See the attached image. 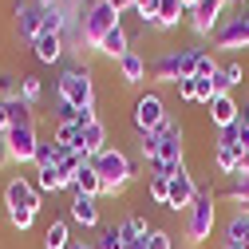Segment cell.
<instances>
[{"label":"cell","mask_w":249,"mask_h":249,"mask_svg":"<svg viewBox=\"0 0 249 249\" xmlns=\"http://www.w3.org/2000/svg\"><path fill=\"white\" fill-rule=\"evenodd\" d=\"M79 150L87 154V159H95V154L107 150V123H103V119L91 123V127H83V142H79Z\"/></svg>","instance_id":"ac0fdd59"},{"label":"cell","mask_w":249,"mask_h":249,"mask_svg":"<svg viewBox=\"0 0 249 249\" xmlns=\"http://www.w3.org/2000/svg\"><path fill=\"white\" fill-rule=\"evenodd\" d=\"M241 79H245V64L230 59V64H222V71L213 75V87H217V91H233V87H237Z\"/></svg>","instance_id":"603a6c76"},{"label":"cell","mask_w":249,"mask_h":249,"mask_svg":"<svg viewBox=\"0 0 249 249\" xmlns=\"http://www.w3.org/2000/svg\"><path fill=\"white\" fill-rule=\"evenodd\" d=\"M135 12L142 20V28H154V16H159V0H135Z\"/></svg>","instance_id":"4dcf8cb0"},{"label":"cell","mask_w":249,"mask_h":249,"mask_svg":"<svg viewBox=\"0 0 249 249\" xmlns=\"http://www.w3.org/2000/svg\"><path fill=\"white\" fill-rule=\"evenodd\" d=\"M222 20H226V0H202L194 12H186V24H190V32L202 36V40L213 36L217 28H222Z\"/></svg>","instance_id":"9c48e42d"},{"label":"cell","mask_w":249,"mask_h":249,"mask_svg":"<svg viewBox=\"0 0 249 249\" xmlns=\"http://www.w3.org/2000/svg\"><path fill=\"white\" fill-rule=\"evenodd\" d=\"M44 249H71V226H68V217H55V222L44 230Z\"/></svg>","instance_id":"44dd1931"},{"label":"cell","mask_w":249,"mask_h":249,"mask_svg":"<svg viewBox=\"0 0 249 249\" xmlns=\"http://www.w3.org/2000/svg\"><path fill=\"white\" fill-rule=\"evenodd\" d=\"M146 190H150V198L159 202V206H166V190H170V178H162V174H150Z\"/></svg>","instance_id":"f1b7e54d"},{"label":"cell","mask_w":249,"mask_h":249,"mask_svg":"<svg viewBox=\"0 0 249 249\" xmlns=\"http://www.w3.org/2000/svg\"><path fill=\"white\" fill-rule=\"evenodd\" d=\"M44 12L48 8H40L36 0H24V4H16V32H20V40H40V32H44Z\"/></svg>","instance_id":"4fadbf2b"},{"label":"cell","mask_w":249,"mask_h":249,"mask_svg":"<svg viewBox=\"0 0 249 249\" xmlns=\"http://www.w3.org/2000/svg\"><path fill=\"white\" fill-rule=\"evenodd\" d=\"M198 55L202 48H166L159 59H150V79L154 83H182L198 75Z\"/></svg>","instance_id":"7a4b0ae2"},{"label":"cell","mask_w":249,"mask_h":249,"mask_svg":"<svg viewBox=\"0 0 249 249\" xmlns=\"http://www.w3.org/2000/svg\"><path fill=\"white\" fill-rule=\"evenodd\" d=\"M40 178H36V190L40 194H55V190H64V178H59V170L55 166H44V170H36Z\"/></svg>","instance_id":"484cf974"},{"label":"cell","mask_w":249,"mask_h":249,"mask_svg":"<svg viewBox=\"0 0 249 249\" xmlns=\"http://www.w3.org/2000/svg\"><path fill=\"white\" fill-rule=\"evenodd\" d=\"M107 4H111V12L123 20V12H131V8H135V0H107Z\"/></svg>","instance_id":"8d00e7d4"},{"label":"cell","mask_w":249,"mask_h":249,"mask_svg":"<svg viewBox=\"0 0 249 249\" xmlns=\"http://www.w3.org/2000/svg\"><path fill=\"white\" fill-rule=\"evenodd\" d=\"M226 249H237V245H226Z\"/></svg>","instance_id":"bcb514c9"},{"label":"cell","mask_w":249,"mask_h":249,"mask_svg":"<svg viewBox=\"0 0 249 249\" xmlns=\"http://www.w3.org/2000/svg\"><path fill=\"white\" fill-rule=\"evenodd\" d=\"M71 194H91V198H103V194H107L103 178L95 174V166H91V162L79 170V178H75V190H71Z\"/></svg>","instance_id":"7402d4cb"},{"label":"cell","mask_w":249,"mask_h":249,"mask_svg":"<svg viewBox=\"0 0 249 249\" xmlns=\"http://www.w3.org/2000/svg\"><path fill=\"white\" fill-rule=\"evenodd\" d=\"M64 48H68V36H40V40L32 44V55L40 59V64H59Z\"/></svg>","instance_id":"e0dca14e"},{"label":"cell","mask_w":249,"mask_h":249,"mask_svg":"<svg viewBox=\"0 0 249 249\" xmlns=\"http://www.w3.org/2000/svg\"><path fill=\"white\" fill-rule=\"evenodd\" d=\"M99 198H91V194H71V222L75 226H83V230H95L99 226V206H95Z\"/></svg>","instance_id":"9a60e30c"},{"label":"cell","mask_w":249,"mask_h":249,"mask_svg":"<svg viewBox=\"0 0 249 249\" xmlns=\"http://www.w3.org/2000/svg\"><path fill=\"white\" fill-rule=\"evenodd\" d=\"M131 48H135V44H131V32H127V28H123V24H115L111 32L103 36V44H99V52H103L107 59H115V64H119V59L127 55Z\"/></svg>","instance_id":"2e32d148"},{"label":"cell","mask_w":249,"mask_h":249,"mask_svg":"<svg viewBox=\"0 0 249 249\" xmlns=\"http://www.w3.org/2000/svg\"><path fill=\"white\" fill-rule=\"evenodd\" d=\"M91 166H95V174L103 178V186H107V194H111V198L123 194V186L135 178V162H131V154H127V150H119V146H107L103 154H95V159H91Z\"/></svg>","instance_id":"277c9868"},{"label":"cell","mask_w":249,"mask_h":249,"mask_svg":"<svg viewBox=\"0 0 249 249\" xmlns=\"http://www.w3.org/2000/svg\"><path fill=\"white\" fill-rule=\"evenodd\" d=\"M182 20H186L182 0H159V16H154V28H159V32H170V28H178Z\"/></svg>","instance_id":"ffe728a7"},{"label":"cell","mask_w":249,"mask_h":249,"mask_svg":"<svg viewBox=\"0 0 249 249\" xmlns=\"http://www.w3.org/2000/svg\"><path fill=\"white\" fill-rule=\"evenodd\" d=\"M178 99L182 103H198V79H182L178 83Z\"/></svg>","instance_id":"d590c367"},{"label":"cell","mask_w":249,"mask_h":249,"mask_svg":"<svg viewBox=\"0 0 249 249\" xmlns=\"http://www.w3.org/2000/svg\"><path fill=\"white\" fill-rule=\"evenodd\" d=\"M198 4H202V0H182V8H186V12H194Z\"/></svg>","instance_id":"60d3db41"},{"label":"cell","mask_w":249,"mask_h":249,"mask_svg":"<svg viewBox=\"0 0 249 249\" xmlns=\"http://www.w3.org/2000/svg\"><path fill=\"white\" fill-rule=\"evenodd\" d=\"M241 123H249V91H245V103H241Z\"/></svg>","instance_id":"f35d334b"},{"label":"cell","mask_w":249,"mask_h":249,"mask_svg":"<svg viewBox=\"0 0 249 249\" xmlns=\"http://www.w3.org/2000/svg\"><path fill=\"white\" fill-rule=\"evenodd\" d=\"M146 249H174V237L166 230H150L146 233Z\"/></svg>","instance_id":"d6a6232c"},{"label":"cell","mask_w":249,"mask_h":249,"mask_svg":"<svg viewBox=\"0 0 249 249\" xmlns=\"http://www.w3.org/2000/svg\"><path fill=\"white\" fill-rule=\"evenodd\" d=\"M71 249H95V241H71Z\"/></svg>","instance_id":"ab89813d"},{"label":"cell","mask_w":249,"mask_h":249,"mask_svg":"<svg viewBox=\"0 0 249 249\" xmlns=\"http://www.w3.org/2000/svg\"><path fill=\"white\" fill-rule=\"evenodd\" d=\"M115 68H119V79L127 83V87H139V83L146 79V71H150V64H146V55H142L139 48H131V52L123 55V59H119Z\"/></svg>","instance_id":"5bb4252c"},{"label":"cell","mask_w":249,"mask_h":249,"mask_svg":"<svg viewBox=\"0 0 249 249\" xmlns=\"http://www.w3.org/2000/svg\"><path fill=\"white\" fill-rule=\"evenodd\" d=\"M194 198H198V182H194V174H190V170L182 166V170L170 178V190H166V210H174V213L182 210V213H186V210L194 206Z\"/></svg>","instance_id":"8fae6325"},{"label":"cell","mask_w":249,"mask_h":249,"mask_svg":"<svg viewBox=\"0 0 249 249\" xmlns=\"http://www.w3.org/2000/svg\"><path fill=\"white\" fill-rule=\"evenodd\" d=\"M95 249H127V241H123L119 226H107V230L95 237Z\"/></svg>","instance_id":"83f0119b"},{"label":"cell","mask_w":249,"mask_h":249,"mask_svg":"<svg viewBox=\"0 0 249 249\" xmlns=\"http://www.w3.org/2000/svg\"><path fill=\"white\" fill-rule=\"evenodd\" d=\"M131 123L139 135H154L166 127V99L159 95V91H142V95L135 99V111H131Z\"/></svg>","instance_id":"52a82bcc"},{"label":"cell","mask_w":249,"mask_h":249,"mask_svg":"<svg viewBox=\"0 0 249 249\" xmlns=\"http://www.w3.org/2000/svg\"><path fill=\"white\" fill-rule=\"evenodd\" d=\"M12 162V154H8V135H0V170H4Z\"/></svg>","instance_id":"74e56055"},{"label":"cell","mask_w":249,"mask_h":249,"mask_svg":"<svg viewBox=\"0 0 249 249\" xmlns=\"http://www.w3.org/2000/svg\"><path fill=\"white\" fill-rule=\"evenodd\" d=\"M115 24H123V20L111 12L107 0H91V4H83V12H79V40H83L87 48H95V52H99L103 36L111 32Z\"/></svg>","instance_id":"5b68a950"},{"label":"cell","mask_w":249,"mask_h":249,"mask_svg":"<svg viewBox=\"0 0 249 249\" xmlns=\"http://www.w3.org/2000/svg\"><path fill=\"white\" fill-rule=\"evenodd\" d=\"M237 162H241V154H237L233 146H226V142H217V146H213V166L222 170L226 178H233V170H237Z\"/></svg>","instance_id":"d4e9b609"},{"label":"cell","mask_w":249,"mask_h":249,"mask_svg":"<svg viewBox=\"0 0 249 249\" xmlns=\"http://www.w3.org/2000/svg\"><path fill=\"white\" fill-rule=\"evenodd\" d=\"M127 249H146V237H142V241H131Z\"/></svg>","instance_id":"7bdbcfd3"},{"label":"cell","mask_w":249,"mask_h":249,"mask_svg":"<svg viewBox=\"0 0 249 249\" xmlns=\"http://www.w3.org/2000/svg\"><path fill=\"white\" fill-rule=\"evenodd\" d=\"M194 79H198V103H202V107H210V99L217 95L213 79H206V75H194Z\"/></svg>","instance_id":"e575fe53"},{"label":"cell","mask_w":249,"mask_h":249,"mask_svg":"<svg viewBox=\"0 0 249 249\" xmlns=\"http://www.w3.org/2000/svg\"><path fill=\"white\" fill-rule=\"evenodd\" d=\"M213 226H217V198H213V190H198L194 206L186 210V241L190 245L210 241Z\"/></svg>","instance_id":"8992f818"},{"label":"cell","mask_w":249,"mask_h":249,"mask_svg":"<svg viewBox=\"0 0 249 249\" xmlns=\"http://www.w3.org/2000/svg\"><path fill=\"white\" fill-rule=\"evenodd\" d=\"M36 146H40L36 123H16V127L8 131V154H12V162H16V166L36 162Z\"/></svg>","instance_id":"30bf717a"},{"label":"cell","mask_w":249,"mask_h":249,"mask_svg":"<svg viewBox=\"0 0 249 249\" xmlns=\"http://www.w3.org/2000/svg\"><path fill=\"white\" fill-rule=\"evenodd\" d=\"M36 4H40V8H55V4H59V0H36Z\"/></svg>","instance_id":"b9f144b4"},{"label":"cell","mask_w":249,"mask_h":249,"mask_svg":"<svg viewBox=\"0 0 249 249\" xmlns=\"http://www.w3.org/2000/svg\"><path fill=\"white\" fill-rule=\"evenodd\" d=\"M16 127V115H12V103H8V95L0 99V135H8Z\"/></svg>","instance_id":"836d02e7"},{"label":"cell","mask_w":249,"mask_h":249,"mask_svg":"<svg viewBox=\"0 0 249 249\" xmlns=\"http://www.w3.org/2000/svg\"><path fill=\"white\" fill-rule=\"evenodd\" d=\"M55 95L59 103H68L75 111H87V107H95V75H91L87 64H71L59 71L55 79Z\"/></svg>","instance_id":"3957f363"},{"label":"cell","mask_w":249,"mask_h":249,"mask_svg":"<svg viewBox=\"0 0 249 249\" xmlns=\"http://www.w3.org/2000/svg\"><path fill=\"white\" fill-rule=\"evenodd\" d=\"M213 48L217 52H245L249 48V8L222 20V28L213 32Z\"/></svg>","instance_id":"ba28073f"},{"label":"cell","mask_w":249,"mask_h":249,"mask_svg":"<svg viewBox=\"0 0 249 249\" xmlns=\"http://www.w3.org/2000/svg\"><path fill=\"white\" fill-rule=\"evenodd\" d=\"M139 154H142L150 166L159 162V135H139Z\"/></svg>","instance_id":"f546056e"},{"label":"cell","mask_w":249,"mask_h":249,"mask_svg":"<svg viewBox=\"0 0 249 249\" xmlns=\"http://www.w3.org/2000/svg\"><path fill=\"white\" fill-rule=\"evenodd\" d=\"M4 213H8V222L12 230H32L36 226V213H40V190H36V182H28V178H12L4 186Z\"/></svg>","instance_id":"6da1fadb"},{"label":"cell","mask_w":249,"mask_h":249,"mask_svg":"<svg viewBox=\"0 0 249 249\" xmlns=\"http://www.w3.org/2000/svg\"><path fill=\"white\" fill-rule=\"evenodd\" d=\"M226 4H241V0H226Z\"/></svg>","instance_id":"f6af8a7d"},{"label":"cell","mask_w":249,"mask_h":249,"mask_svg":"<svg viewBox=\"0 0 249 249\" xmlns=\"http://www.w3.org/2000/svg\"><path fill=\"white\" fill-rule=\"evenodd\" d=\"M0 91H4V75H0Z\"/></svg>","instance_id":"ee69618b"},{"label":"cell","mask_w":249,"mask_h":249,"mask_svg":"<svg viewBox=\"0 0 249 249\" xmlns=\"http://www.w3.org/2000/svg\"><path fill=\"white\" fill-rule=\"evenodd\" d=\"M226 198H230L237 210H249V178H245V182H230V186H226Z\"/></svg>","instance_id":"4316f807"},{"label":"cell","mask_w":249,"mask_h":249,"mask_svg":"<svg viewBox=\"0 0 249 249\" xmlns=\"http://www.w3.org/2000/svg\"><path fill=\"white\" fill-rule=\"evenodd\" d=\"M16 95H20L28 107H36V103H40V95H44V79H40V75H32V71H28V75H20Z\"/></svg>","instance_id":"cb8c5ba5"},{"label":"cell","mask_w":249,"mask_h":249,"mask_svg":"<svg viewBox=\"0 0 249 249\" xmlns=\"http://www.w3.org/2000/svg\"><path fill=\"white\" fill-rule=\"evenodd\" d=\"M226 245L249 249V210H237L230 222H226Z\"/></svg>","instance_id":"d6986e66"},{"label":"cell","mask_w":249,"mask_h":249,"mask_svg":"<svg viewBox=\"0 0 249 249\" xmlns=\"http://www.w3.org/2000/svg\"><path fill=\"white\" fill-rule=\"evenodd\" d=\"M206 111H210V127H217V131H230L233 123L241 119V103H237L233 91H217Z\"/></svg>","instance_id":"7c38bea8"},{"label":"cell","mask_w":249,"mask_h":249,"mask_svg":"<svg viewBox=\"0 0 249 249\" xmlns=\"http://www.w3.org/2000/svg\"><path fill=\"white\" fill-rule=\"evenodd\" d=\"M217 71H222V64H217V59H213V52H206V48H202V55H198V75L213 79Z\"/></svg>","instance_id":"1f68e13d"}]
</instances>
